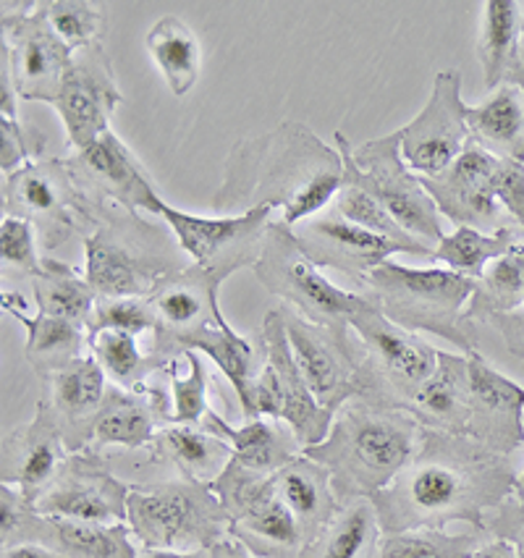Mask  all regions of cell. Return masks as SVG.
Here are the masks:
<instances>
[{
  "label": "cell",
  "mask_w": 524,
  "mask_h": 558,
  "mask_svg": "<svg viewBox=\"0 0 524 558\" xmlns=\"http://www.w3.org/2000/svg\"><path fill=\"white\" fill-rule=\"evenodd\" d=\"M516 477L509 457L475 438L425 430L412 462L370 501L383 535L443 530L451 522L483 530L485 514L514 496Z\"/></svg>",
  "instance_id": "6da1fadb"
},
{
  "label": "cell",
  "mask_w": 524,
  "mask_h": 558,
  "mask_svg": "<svg viewBox=\"0 0 524 558\" xmlns=\"http://www.w3.org/2000/svg\"><path fill=\"white\" fill-rule=\"evenodd\" d=\"M344 186L341 153L302 121H283L229 150L223 184L212 197L218 216H242L255 207L281 210V223L294 229L318 216Z\"/></svg>",
  "instance_id": "7a4b0ae2"
},
{
  "label": "cell",
  "mask_w": 524,
  "mask_h": 558,
  "mask_svg": "<svg viewBox=\"0 0 524 558\" xmlns=\"http://www.w3.org/2000/svg\"><path fill=\"white\" fill-rule=\"evenodd\" d=\"M173 423V404L160 388L142 386L139 391H126L121 386H108L93 425L89 451L100 453L106 446L150 449L160 427Z\"/></svg>",
  "instance_id": "484cf974"
},
{
  "label": "cell",
  "mask_w": 524,
  "mask_h": 558,
  "mask_svg": "<svg viewBox=\"0 0 524 558\" xmlns=\"http://www.w3.org/2000/svg\"><path fill=\"white\" fill-rule=\"evenodd\" d=\"M153 462H171L181 475L216 483L231 462V446L199 425H166L160 427L150 449Z\"/></svg>",
  "instance_id": "d6a6232c"
},
{
  "label": "cell",
  "mask_w": 524,
  "mask_h": 558,
  "mask_svg": "<svg viewBox=\"0 0 524 558\" xmlns=\"http://www.w3.org/2000/svg\"><path fill=\"white\" fill-rule=\"evenodd\" d=\"M333 207L346 220H352V223L362 226V229L378 233V236L388 239V242L404 246L406 255L430 257L432 259L430 246L417 242L412 233H406L404 229H401V226L397 223V218H393L391 213H388L386 207L373 197V194H367L365 190H362V186H357V184L341 186L339 194H336V199H333Z\"/></svg>",
  "instance_id": "7bdbcfd3"
},
{
  "label": "cell",
  "mask_w": 524,
  "mask_h": 558,
  "mask_svg": "<svg viewBox=\"0 0 524 558\" xmlns=\"http://www.w3.org/2000/svg\"><path fill=\"white\" fill-rule=\"evenodd\" d=\"M129 527L142 548L210 550L229 537V511L207 483L179 475L129 493Z\"/></svg>",
  "instance_id": "52a82bcc"
},
{
  "label": "cell",
  "mask_w": 524,
  "mask_h": 558,
  "mask_svg": "<svg viewBox=\"0 0 524 558\" xmlns=\"http://www.w3.org/2000/svg\"><path fill=\"white\" fill-rule=\"evenodd\" d=\"M475 283V278L449 268H406L388 259L370 272L362 291L399 328L432 333L472 354L477 352V333L464 310Z\"/></svg>",
  "instance_id": "8992f818"
},
{
  "label": "cell",
  "mask_w": 524,
  "mask_h": 558,
  "mask_svg": "<svg viewBox=\"0 0 524 558\" xmlns=\"http://www.w3.org/2000/svg\"><path fill=\"white\" fill-rule=\"evenodd\" d=\"M132 488L134 485H126L108 470L100 453L87 449L63 459L56 477L35 498V506L45 517L87 524H119L129 519Z\"/></svg>",
  "instance_id": "5bb4252c"
},
{
  "label": "cell",
  "mask_w": 524,
  "mask_h": 558,
  "mask_svg": "<svg viewBox=\"0 0 524 558\" xmlns=\"http://www.w3.org/2000/svg\"><path fill=\"white\" fill-rule=\"evenodd\" d=\"M158 317L150 300L145 296H129V300H97L93 317L87 323V341L102 330H121V333L139 336L145 330H155Z\"/></svg>",
  "instance_id": "bcb514c9"
},
{
  "label": "cell",
  "mask_w": 524,
  "mask_h": 558,
  "mask_svg": "<svg viewBox=\"0 0 524 558\" xmlns=\"http://www.w3.org/2000/svg\"><path fill=\"white\" fill-rule=\"evenodd\" d=\"M278 313L283 317V326H287L296 365H300L318 404L336 414L346 401L357 399L354 362L346 347L349 330L344 336L333 333L331 328L309 323L307 317L291 310L289 304H278Z\"/></svg>",
  "instance_id": "44dd1931"
},
{
  "label": "cell",
  "mask_w": 524,
  "mask_h": 558,
  "mask_svg": "<svg viewBox=\"0 0 524 558\" xmlns=\"http://www.w3.org/2000/svg\"><path fill=\"white\" fill-rule=\"evenodd\" d=\"M483 530L498 541L514 545L516 558H524V504L516 501L514 496L485 514Z\"/></svg>",
  "instance_id": "816d5d0a"
},
{
  "label": "cell",
  "mask_w": 524,
  "mask_h": 558,
  "mask_svg": "<svg viewBox=\"0 0 524 558\" xmlns=\"http://www.w3.org/2000/svg\"><path fill=\"white\" fill-rule=\"evenodd\" d=\"M260 349L265 362L276 369L278 383H281V423H287L294 430L302 449H313V446L322 444L328 438V433H331L336 414L322 409L318 399H315V393L309 391L307 380H304L302 369L294 360V352H291L287 326H283V317L278 313V307L265 315L260 330Z\"/></svg>",
  "instance_id": "603a6c76"
},
{
  "label": "cell",
  "mask_w": 524,
  "mask_h": 558,
  "mask_svg": "<svg viewBox=\"0 0 524 558\" xmlns=\"http://www.w3.org/2000/svg\"><path fill=\"white\" fill-rule=\"evenodd\" d=\"M493 192L503 213L514 220L516 231L524 239V163H520V160H498Z\"/></svg>",
  "instance_id": "f907efd6"
},
{
  "label": "cell",
  "mask_w": 524,
  "mask_h": 558,
  "mask_svg": "<svg viewBox=\"0 0 524 558\" xmlns=\"http://www.w3.org/2000/svg\"><path fill=\"white\" fill-rule=\"evenodd\" d=\"M467 356L472 380L467 436L493 453L511 457L524 446V386L507 378L480 352Z\"/></svg>",
  "instance_id": "7402d4cb"
},
{
  "label": "cell",
  "mask_w": 524,
  "mask_h": 558,
  "mask_svg": "<svg viewBox=\"0 0 524 558\" xmlns=\"http://www.w3.org/2000/svg\"><path fill=\"white\" fill-rule=\"evenodd\" d=\"M425 427L401 409H380L352 399L336 412L322 444L304 449L331 475L341 506L386 490L412 462Z\"/></svg>",
  "instance_id": "3957f363"
},
{
  "label": "cell",
  "mask_w": 524,
  "mask_h": 558,
  "mask_svg": "<svg viewBox=\"0 0 524 558\" xmlns=\"http://www.w3.org/2000/svg\"><path fill=\"white\" fill-rule=\"evenodd\" d=\"M0 27L16 95L22 100L53 106L74 63V50L58 37L37 3L22 14H3Z\"/></svg>",
  "instance_id": "4fadbf2b"
},
{
  "label": "cell",
  "mask_w": 524,
  "mask_h": 558,
  "mask_svg": "<svg viewBox=\"0 0 524 558\" xmlns=\"http://www.w3.org/2000/svg\"><path fill=\"white\" fill-rule=\"evenodd\" d=\"M132 535L129 522L87 524L42 514L37 545L66 558H137L139 550Z\"/></svg>",
  "instance_id": "836d02e7"
},
{
  "label": "cell",
  "mask_w": 524,
  "mask_h": 558,
  "mask_svg": "<svg viewBox=\"0 0 524 558\" xmlns=\"http://www.w3.org/2000/svg\"><path fill=\"white\" fill-rule=\"evenodd\" d=\"M42 514L37 511L35 498L22 488L0 485V545L16 548V545H37Z\"/></svg>",
  "instance_id": "7dc6e473"
},
{
  "label": "cell",
  "mask_w": 524,
  "mask_h": 558,
  "mask_svg": "<svg viewBox=\"0 0 524 558\" xmlns=\"http://www.w3.org/2000/svg\"><path fill=\"white\" fill-rule=\"evenodd\" d=\"M346 347L357 399L370 407L406 412L438 367V349L388 320L370 296L349 317Z\"/></svg>",
  "instance_id": "5b68a950"
},
{
  "label": "cell",
  "mask_w": 524,
  "mask_h": 558,
  "mask_svg": "<svg viewBox=\"0 0 524 558\" xmlns=\"http://www.w3.org/2000/svg\"><path fill=\"white\" fill-rule=\"evenodd\" d=\"M380 530L378 514L370 498H360L341 506L333 522L309 541L296 558H375L378 554Z\"/></svg>",
  "instance_id": "8d00e7d4"
},
{
  "label": "cell",
  "mask_w": 524,
  "mask_h": 558,
  "mask_svg": "<svg viewBox=\"0 0 524 558\" xmlns=\"http://www.w3.org/2000/svg\"><path fill=\"white\" fill-rule=\"evenodd\" d=\"M514 498L516 501L524 504V472L520 477H516V485H514Z\"/></svg>",
  "instance_id": "680465c9"
},
{
  "label": "cell",
  "mask_w": 524,
  "mask_h": 558,
  "mask_svg": "<svg viewBox=\"0 0 524 558\" xmlns=\"http://www.w3.org/2000/svg\"><path fill=\"white\" fill-rule=\"evenodd\" d=\"M45 383V396L69 453L87 451L93 444V425L106 401V369L93 354L80 356Z\"/></svg>",
  "instance_id": "4316f807"
},
{
  "label": "cell",
  "mask_w": 524,
  "mask_h": 558,
  "mask_svg": "<svg viewBox=\"0 0 524 558\" xmlns=\"http://www.w3.org/2000/svg\"><path fill=\"white\" fill-rule=\"evenodd\" d=\"M294 236L315 268L341 272L360 291L370 272L388 263L391 255H406L404 246L352 223L336 207H326L318 216L296 223Z\"/></svg>",
  "instance_id": "ac0fdd59"
},
{
  "label": "cell",
  "mask_w": 524,
  "mask_h": 558,
  "mask_svg": "<svg viewBox=\"0 0 524 558\" xmlns=\"http://www.w3.org/2000/svg\"><path fill=\"white\" fill-rule=\"evenodd\" d=\"M472 558H516V550L511 543L498 541L496 537V541L480 545V548H477V554Z\"/></svg>",
  "instance_id": "9f6ffc18"
},
{
  "label": "cell",
  "mask_w": 524,
  "mask_h": 558,
  "mask_svg": "<svg viewBox=\"0 0 524 558\" xmlns=\"http://www.w3.org/2000/svg\"><path fill=\"white\" fill-rule=\"evenodd\" d=\"M522 11H524V3H522Z\"/></svg>",
  "instance_id": "94428289"
},
{
  "label": "cell",
  "mask_w": 524,
  "mask_h": 558,
  "mask_svg": "<svg viewBox=\"0 0 524 558\" xmlns=\"http://www.w3.org/2000/svg\"><path fill=\"white\" fill-rule=\"evenodd\" d=\"M524 48V11L516 0H488L477 35V61L488 89L514 82Z\"/></svg>",
  "instance_id": "4dcf8cb0"
},
{
  "label": "cell",
  "mask_w": 524,
  "mask_h": 558,
  "mask_svg": "<svg viewBox=\"0 0 524 558\" xmlns=\"http://www.w3.org/2000/svg\"><path fill=\"white\" fill-rule=\"evenodd\" d=\"M336 150L344 160V184H357L373 194L397 218V223L417 242L436 250L443 242V223L436 203L423 186V179L406 166L397 132L365 142L357 150L344 132H336Z\"/></svg>",
  "instance_id": "ba28073f"
},
{
  "label": "cell",
  "mask_w": 524,
  "mask_h": 558,
  "mask_svg": "<svg viewBox=\"0 0 524 558\" xmlns=\"http://www.w3.org/2000/svg\"><path fill=\"white\" fill-rule=\"evenodd\" d=\"M121 102H124V95L115 84L111 56L106 53L102 43L76 50L61 95L53 102L66 126L71 150L80 153L111 132V119Z\"/></svg>",
  "instance_id": "2e32d148"
},
{
  "label": "cell",
  "mask_w": 524,
  "mask_h": 558,
  "mask_svg": "<svg viewBox=\"0 0 524 558\" xmlns=\"http://www.w3.org/2000/svg\"><path fill=\"white\" fill-rule=\"evenodd\" d=\"M137 558H207V550H160V548H142Z\"/></svg>",
  "instance_id": "6f0895ef"
},
{
  "label": "cell",
  "mask_w": 524,
  "mask_h": 558,
  "mask_svg": "<svg viewBox=\"0 0 524 558\" xmlns=\"http://www.w3.org/2000/svg\"><path fill=\"white\" fill-rule=\"evenodd\" d=\"M53 24L63 43L71 50H82L87 45L102 43V32H106V14L97 3L89 0H42L37 3Z\"/></svg>",
  "instance_id": "ee69618b"
},
{
  "label": "cell",
  "mask_w": 524,
  "mask_h": 558,
  "mask_svg": "<svg viewBox=\"0 0 524 558\" xmlns=\"http://www.w3.org/2000/svg\"><path fill=\"white\" fill-rule=\"evenodd\" d=\"M514 82L520 84V87L524 89V48H522V63H520V69H516V74H514Z\"/></svg>",
  "instance_id": "91938a15"
},
{
  "label": "cell",
  "mask_w": 524,
  "mask_h": 558,
  "mask_svg": "<svg viewBox=\"0 0 524 558\" xmlns=\"http://www.w3.org/2000/svg\"><path fill=\"white\" fill-rule=\"evenodd\" d=\"M524 304V242H516L507 255L485 268L477 278L464 317L470 323H488L490 317L511 313Z\"/></svg>",
  "instance_id": "74e56055"
},
{
  "label": "cell",
  "mask_w": 524,
  "mask_h": 558,
  "mask_svg": "<svg viewBox=\"0 0 524 558\" xmlns=\"http://www.w3.org/2000/svg\"><path fill=\"white\" fill-rule=\"evenodd\" d=\"M207 558H255V556H252L249 550L236 541V537L229 535L207 550Z\"/></svg>",
  "instance_id": "db71d44e"
},
{
  "label": "cell",
  "mask_w": 524,
  "mask_h": 558,
  "mask_svg": "<svg viewBox=\"0 0 524 558\" xmlns=\"http://www.w3.org/2000/svg\"><path fill=\"white\" fill-rule=\"evenodd\" d=\"M190 365V375L179 378L176 362L166 367L168 378H171V404H173V420L179 425H203L205 414L210 412L207 407V369L194 349H186L181 354Z\"/></svg>",
  "instance_id": "f6af8a7d"
},
{
  "label": "cell",
  "mask_w": 524,
  "mask_h": 558,
  "mask_svg": "<svg viewBox=\"0 0 524 558\" xmlns=\"http://www.w3.org/2000/svg\"><path fill=\"white\" fill-rule=\"evenodd\" d=\"M147 213L163 220L184 255L221 283L239 268H247V265L255 268L263 255L270 218H273V207H255L242 216H192L168 205L160 194L150 199Z\"/></svg>",
  "instance_id": "8fae6325"
},
{
  "label": "cell",
  "mask_w": 524,
  "mask_h": 558,
  "mask_svg": "<svg viewBox=\"0 0 524 558\" xmlns=\"http://www.w3.org/2000/svg\"><path fill=\"white\" fill-rule=\"evenodd\" d=\"M488 323L501 333L509 354H514L516 360H524V304L522 307L511 310V313L490 317Z\"/></svg>",
  "instance_id": "f5cc1de1"
},
{
  "label": "cell",
  "mask_w": 524,
  "mask_h": 558,
  "mask_svg": "<svg viewBox=\"0 0 524 558\" xmlns=\"http://www.w3.org/2000/svg\"><path fill=\"white\" fill-rule=\"evenodd\" d=\"M24 307H29L27 300L16 291H3V313L22 323L27 330V343H24V356L37 373V378L48 380L58 369H63L71 362L84 356L87 343V330L74 326L69 320H58V317L35 313L27 315Z\"/></svg>",
  "instance_id": "f1b7e54d"
},
{
  "label": "cell",
  "mask_w": 524,
  "mask_h": 558,
  "mask_svg": "<svg viewBox=\"0 0 524 558\" xmlns=\"http://www.w3.org/2000/svg\"><path fill=\"white\" fill-rule=\"evenodd\" d=\"M472 409L470 356L438 352V367L432 378L419 388L406 412L425 430L467 436Z\"/></svg>",
  "instance_id": "83f0119b"
},
{
  "label": "cell",
  "mask_w": 524,
  "mask_h": 558,
  "mask_svg": "<svg viewBox=\"0 0 524 558\" xmlns=\"http://www.w3.org/2000/svg\"><path fill=\"white\" fill-rule=\"evenodd\" d=\"M273 477L278 493L300 522L304 541H315L341 511V501L336 496L328 470L309 459L307 453H302Z\"/></svg>",
  "instance_id": "f546056e"
},
{
  "label": "cell",
  "mask_w": 524,
  "mask_h": 558,
  "mask_svg": "<svg viewBox=\"0 0 524 558\" xmlns=\"http://www.w3.org/2000/svg\"><path fill=\"white\" fill-rule=\"evenodd\" d=\"M147 53L176 97L190 95L203 74V48L184 19L168 14L153 24L145 37Z\"/></svg>",
  "instance_id": "e575fe53"
},
{
  "label": "cell",
  "mask_w": 524,
  "mask_h": 558,
  "mask_svg": "<svg viewBox=\"0 0 524 558\" xmlns=\"http://www.w3.org/2000/svg\"><path fill=\"white\" fill-rule=\"evenodd\" d=\"M32 294H35L37 313L69 320L87 330L97 294L84 272L74 265L56 257H42V270L32 276Z\"/></svg>",
  "instance_id": "d590c367"
},
{
  "label": "cell",
  "mask_w": 524,
  "mask_h": 558,
  "mask_svg": "<svg viewBox=\"0 0 524 558\" xmlns=\"http://www.w3.org/2000/svg\"><path fill=\"white\" fill-rule=\"evenodd\" d=\"M186 265L190 257L166 223H150L124 207H100L97 226L84 239V278L97 300H147Z\"/></svg>",
  "instance_id": "277c9868"
},
{
  "label": "cell",
  "mask_w": 524,
  "mask_h": 558,
  "mask_svg": "<svg viewBox=\"0 0 524 558\" xmlns=\"http://www.w3.org/2000/svg\"><path fill=\"white\" fill-rule=\"evenodd\" d=\"M522 242V233L514 229V226H503L496 233H483L477 229H470V226H456L454 231L446 233L443 242L432 250V259L436 263H443L449 270L462 272V276L480 278L485 268H488L493 259Z\"/></svg>",
  "instance_id": "ab89813d"
},
{
  "label": "cell",
  "mask_w": 524,
  "mask_h": 558,
  "mask_svg": "<svg viewBox=\"0 0 524 558\" xmlns=\"http://www.w3.org/2000/svg\"><path fill=\"white\" fill-rule=\"evenodd\" d=\"M470 134L477 145L501 160L524 163V89L507 82L480 106H472Z\"/></svg>",
  "instance_id": "1f68e13d"
},
{
  "label": "cell",
  "mask_w": 524,
  "mask_h": 558,
  "mask_svg": "<svg viewBox=\"0 0 524 558\" xmlns=\"http://www.w3.org/2000/svg\"><path fill=\"white\" fill-rule=\"evenodd\" d=\"M496 155L470 140L464 153L446 171L436 177H419L436 203L438 213L456 226L496 233L507 223V213L496 199L493 177L498 168Z\"/></svg>",
  "instance_id": "d6986e66"
},
{
  "label": "cell",
  "mask_w": 524,
  "mask_h": 558,
  "mask_svg": "<svg viewBox=\"0 0 524 558\" xmlns=\"http://www.w3.org/2000/svg\"><path fill=\"white\" fill-rule=\"evenodd\" d=\"M255 276L281 304H289L309 323L331 328L344 336L349 330V317L367 302L362 291L339 289L328 281L326 272L315 268L296 242L294 229L281 220H270L265 233L263 255L255 263Z\"/></svg>",
  "instance_id": "30bf717a"
},
{
  "label": "cell",
  "mask_w": 524,
  "mask_h": 558,
  "mask_svg": "<svg viewBox=\"0 0 524 558\" xmlns=\"http://www.w3.org/2000/svg\"><path fill=\"white\" fill-rule=\"evenodd\" d=\"M71 177L95 207H124L129 213H147L158 194L150 173L139 163L115 132H106L84 150L69 158Z\"/></svg>",
  "instance_id": "ffe728a7"
},
{
  "label": "cell",
  "mask_w": 524,
  "mask_h": 558,
  "mask_svg": "<svg viewBox=\"0 0 524 558\" xmlns=\"http://www.w3.org/2000/svg\"><path fill=\"white\" fill-rule=\"evenodd\" d=\"M199 427L231 446V462L226 464L221 477L210 483L212 493L221 498L226 509L304 453L294 430L281 420L257 417L247 420L242 427H234L210 409Z\"/></svg>",
  "instance_id": "7c38bea8"
},
{
  "label": "cell",
  "mask_w": 524,
  "mask_h": 558,
  "mask_svg": "<svg viewBox=\"0 0 524 558\" xmlns=\"http://www.w3.org/2000/svg\"><path fill=\"white\" fill-rule=\"evenodd\" d=\"M3 218H22L35 226L37 239L45 250H58L69 239L93 233L97 210L87 199L74 177L69 160L42 158L32 160L16 173L3 179Z\"/></svg>",
  "instance_id": "9c48e42d"
},
{
  "label": "cell",
  "mask_w": 524,
  "mask_h": 558,
  "mask_svg": "<svg viewBox=\"0 0 524 558\" xmlns=\"http://www.w3.org/2000/svg\"><path fill=\"white\" fill-rule=\"evenodd\" d=\"M488 532L472 527L449 535L443 530H410L380 537L375 558H472Z\"/></svg>",
  "instance_id": "b9f144b4"
},
{
  "label": "cell",
  "mask_w": 524,
  "mask_h": 558,
  "mask_svg": "<svg viewBox=\"0 0 524 558\" xmlns=\"http://www.w3.org/2000/svg\"><path fill=\"white\" fill-rule=\"evenodd\" d=\"M69 457L61 430L48 401H37L32 423L9 430L0 444V485L22 488L37 498L45 485L56 477L58 466Z\"/></svg>",
  "instance_id": "d4e9b609"
},
{
  "label": "cell",
  "mask_w": 524,
  "mask_h": 558,
  "mask_svg": "<svg viewBox=\"0 0 524 558\" xmlns=\"http://www.w3.org/2000/svg\"><path fill=\"white\" fill-rule=\"evenodd\" d=\"M0 558H66L45 545H16V548H3Z\"/></svg>",
  "instance_id": "11a10c76"
},
{
  "label": "cell",
  "mask_w": 524,
  "mask_h": 558,
  "mask_svg": "<svg viewBox=\"0 0 524 558\" xmlns=\"http://www.w3.org/2000/svg\"><path fill=\"white\" fill-rule=\"evenodd\" d=\"M89 354L95 356L97 365L106 369L113 386L126 388V391H139L147 386V378L158 369H166L163 362L155 354H142L137 336L121 333V330H102L95 339H89Z\"/></svg>",
  "instance_id": "60d3db41"
},
{
  "label": "cell",
  "mask_w": 524,
  "mask_h": 558,
  "mask_svg": "<svg viewBox=\"0 0 524 558\" xmlns=\"http://www.w3.org/2000/svg\"><path fill=\"white\" fill-rule=\"evenodd\" d=\"M229 535L257 558H296L307 545L300 522L278 493L276 477L255 485L229 509Z\"/></svg>",
  "instance_id": "cb8c5ba5"
},
{
  "label": "cell",
  "mask_w": 524,
  "mask_h": 558,
  "mask_svg": "<svg viewBox=\"0 0 524 558\" xmlns=\"http://www.w3.org/2000/svg\"><path fill=\"white\" fill-rule=\"evenodd\" d=\"M37 231L35 226L22 218L0 220V259L5 268H16L27 276H37L42 270V257L37 255Z\"/></svg>",
  "instance_id": "c3c4849f"
},
{
  "label": "cell",
  "mask_w": 524,
  "mask_h": 558,
  "mask_svg": "<svg viewBox=\"0 0 524 558\" xmlns=\"http://www.w3.org/2000/svg\"><path fill=\"white\" fill-rule=\"evenodd\" d=\"M186 349H194L197 354L210 356L212 365L223 373V378L231 383L239 396V404L247 401L249 393V383L255 378V373L263 365V356H257L255 347L239 336L231 323L226 320L221 326H207L199 328L197 333H192L190 339L184 341V352Z\"/></svg>",
  "instance_id": "f35d334b"
},
{
  "label": "cell",
  "mask_w": 524,
  "mask_h": 558,
  "mask_svg": "<svg viewBox=\"0 0 524 558\" xmlns=\"http://www.w3.org/2000/svg\"><path fill=\"white\" fill-rule=\"evenodd\" d=\"M147 300L158 317L153 354L163 362V367L184 354V341L192 333L226 323L221 313V281L194 263L160 281Z\"/></svg>",
  "instance_id": "e0dca14e"
},
{
  "label": "cell",
  "mask_w": 524,
  "mask_h": 558,
  "mask_svg": "<svg viewBox=\"0 0 524 558\" xmlns=\"http://www.w3.org/2000/svg\"><path fill=\"white\" fill-rule=\"evenodd\" d=\"M0 136H3V153H0L3 179L32 163V160H42L40 155L45 150V136L35 126H27L22 121L11 123L0 119Z\"/></svg>",
  "instance_id": "681fc988"
},
{
  "label": "cell",
  "mask_w": 524,
  "mask_h": 558,
  "mask_svg": "<svg viewBox=\"0 0 524 558\" xmlns=\"http://www.w3.org/2000/svg\"><path fill=\"white\" fill-rule=\"evenodd\" d=\"M470 106L462 97V71H441L430 97L406 126L399 129L401 155L417 177H436L470 145Z\"/></svg>",
  "instance_id": "9a60e30c"
}]
</instances>
